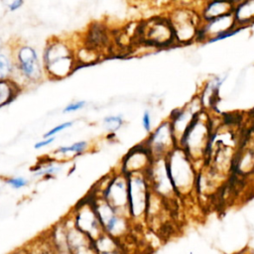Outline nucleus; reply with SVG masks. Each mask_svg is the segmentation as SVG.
Returning <instances> with one entry per match:
<instances>
[{
    "mask_svg": "<svg viewBox=\"0 0 254 254\" xmlns=\"http://www.w3.org/2000/svg\"><path fill=\"white\" fill-rule=\"evenodd\" d=\"M142 125L146 132H151V118L148 111H145L142 117Z\"/></svg>",
    "mask_w": 254,
    "mask_h": 254,
    "instance_id": "nucleus-21",
    "label": "nucleus"
},
{
    "mask_svg": "<svg viewBox=\"0 0 254 254\" xmlns=\"http://www.w3.org/2000/svg\"><path fill=\"white\" fill-rule=\"evenodd\" d=\"M14 61L11 52L7 53L4 48L0 51V79L12 78L14 74Z\"/></svg>",
    "mask_w": 254,
    "mask_h": 254,
    "instance_id": "nucleus-14",
    "label": "nucleus"
},
{
    "mask_svg": "<svg viewBox=\"0 0 254 254\" xmlns=\"http://www.w3.org/2000/svg\"><path fill=\"white\" fill-rule=\"evenodd\" d=\"M128 203L134 215H138L147 206V189L141 177H133L128 183Z\"/></svg>",
    "mask_w": 254,
    "mask_h": 254,
    "instance_id": "nucleus-8",
    "label": "nucleus"
},
{
    "mask_svg": "<svg viewBox=\"0 0 254 254\" xmlns=\"http://www.w3.org/2000/svg\"><path fill=\"white\" fill-rule=\"evenodd\" d=\"M123 120L122 117L119 115L116 116H107L103 119V123L108 126V127H115V129H117L121 124H122Z\"/></svg>",
    "mask_w": 254,
    "mask_h": 254,
    "instance_id": "nucleus-19",
    "label": "nucleus"
},
{
    "mask_svg": "<svg viewBox=\"0 0 254 254\" xmlns=\"http://www.w3.org/2000/svg\"><path fill=\"white\" fill-rule=\"evenodd\" d=\"M115 211L124 209L128 203V183L122 177L110 181L101 196Z\"/></svg>",
    "mask_w": 254,
    "mask_h": 254,
    "instance_id": "nucleus-6",
    "label": "nucleus"
},
{
    "mask_svg": "<svg viewBox=\"0 0 254 254\" xmlns=\"http://www.w3.org/2000/svg\"><path fill=\"white\" fill-rule=\"evenodd\" d=\"M68 214L73 225L91 240L94 241L103 233L91 198H83L78 201Z\"/></svg>",
    "mask_w": 254,
    "mask_h": 254,
    "instance_id": "nucleus-3",
    "label": "nucleus"
},
{
    "mask_svg": "<svg viewBox=\"0 0 254 254\" xmlns=\"http://www.w3.org/2000/svg\"><path fill=\"white\" fill-rule=\"evenodd\" d=\"M22 89L23 88L12 78L0 79V108L16 99Z\"/></svg>",
    "mask_w": 254,
    "mask_h": 254,
    "instance_id": "nucleus-12",
    "label": "nucleus"
},
{
    "mask_svg": "<svg viewBox=\"0 0 254 254\" xmlns=\"http://www.w3.org/2000/svg\"><path fill=\"white\" fill-rule=\"evenodd\" d=\"M85 105H86L85 100H74V101H71L68 104H66L64 107L63 112L64 113H73V112L83 109L85 107Z\"/></svg>",
    "mask_w": 254,
    "mask_h": 254,
    "instance_id": "nucleus-17",
    "label": "nucleus"
},
{
    "mask_svg": "<svg viewBox=\"0 0 254 254\" xmlns=\"http://www.w3.org/2000/svg\"><path fill=\"white\" fill-rule=\"evenodd\" d=\"M63 163L57 161L51 157L47 158L44 161H40L33 169V177L42 179V180H49L55 178L63 169Z\"/></svg>",
    "mask_w": 254,
    "mask_h": 254,
    "instance_id": "nucleus-11",
    "label": "nucleus"
},
{
    "mask_svg": "<svg viewBox=\"0 0 254 254\" xmlns=\"http://www.w3.org/2000/svg\"><path fill=\"white\" fill-rule=\"evenodd\" d=\"M235 23H249L254 21V0H244L233 10Z\"/></svg>",
    "mask_w": 254,
    "mask_h": 254,
    "instance_id": "nucleus-13",
    "label": "nucleus"
},
{
    "mask_svg": "<svg viewBox=\"0 0 254 254\" xmlns=\"http://www.w3.org/2000/svg\"><path fill=\"white\" fill-rule=\"evenodd\" d=\"M175 38L180 41L188 42L195 36L196 20L190 11H178L173 14L170 20Z\"/></svg>",
    "mask_w": 254,
    "mask_h": 254,
    "instance_id": "nucleus-7",
    "label": "nucleus"
},
{
    "mask_svg": "<svg viewBox=\"0 0 254 254\" xmlns=\"http://www.w3.org/2000/svg\"><path fill=\"white\" fill-rule=\"evenodd\" d=\"M145 30L146 41L155 45H166L175 39L170 20H152Z\"/></svg>",
    "mask_w": 254,
    "mask_h": 254,
    "instance_id": "nucleus-9",
    "label": "nucleus"
},
{
    "mask_svg": "<svg viewBox=\"0 0 254 254\" xmlns=\"http://www.w3.org/2000/svg\"><path fill=\"white\" fill-rule=\"evenodd\" d=\"M3 49V42H2V39L0 38V51Z\"/></svg>",
    "mask_w": 254,
    "mask_h": 254,
    "instance_id": "nucleus-23",
    "label": "nucleus"
},
{
    "mask_svg": "<svg viewBox=\"0 0 254 254\" xmlns=\"http://www.w3.org/2000/svg\"><path fill=\"white\" fill-rule=\"evenodd\" d=\"M41 60L46 77L53 80L69 76L77 65L74 49L61 38H52L47 42Z\"/></svg>",
    "mask_w": 254,
    "mask_h": 254,
    "instance_id": "nucleus-1",
    "label": "nucleus"
},
{
    "mask_svg": "<svg viewBox=\"0 0 254 254\" xmlns=\"http://www.w3.org/2000/svg\"><path fill=\"white\" fill-rule=\"evenodd\" d=\"M62 219L65 226L66 245L69 254H96L93 240L73 225L69 214Z\"/></svg>",
    "mask_w": 254,
    "mask_h": 254,
    "instance_id": "nucleus-4",
    "label": "nucleus"
},
{
    "mask_svg": "<svg viewBox=\"0 0 254 254\" xmlns=\"http://www.w3.org/2000/svg\"><path fill=\"white\" fill-rule=\"evenodd\" d=\"M88 147V142L84 140L76 141L69 145H62L54 150V152L51 155V158L60 162H64L66 160L82 155L87 151Z\"/></svg>",
    "mask_w": 254,
    "mask_h": 254,
    "instance_id": "nucleus-10",
    "label": "nucleus"
},
{
    "mask_svg": "<svg viewBox=\"0 0 254 254\" xmlns=\"http://www.w3.org/2000/svg\"><path fill=\"white\" fill-rule=\"evenodd\" d=\"M56 141V137H47V138H42L41 140L37 141L35 144H34V149L35 150H41V149H44L50 145H52L54 142Z\"/></svg>",
    "mask_w": 254,
    "mask_h": 254,
    "instance_id": "nucleus-20",
    "label": "nucleus"
},
{
    "mask_svg": "<svg viewBox=\"0 0 254 254\" xmlns=\"http://www.w3.org/2000/svg\"><path fill=\"white\" fill-rule=\"evenodd\" d=\"M11 50L15 67L12 77L17 75L24 84H37L46 77L42 60L35 48L20 44Z\"/></svg>",
    "mask_w": 254,
    "mask_h": 254,
    "instance_id": "nucleus-2",
    "label": "nucleus"
},
{
    "mask_svg": "<svg viewBox=\"0 0 254 254\" xmlns=\"http://www.w3.org/2000/svg\"><path fill=\"white\" fill-rule=\"evenodd\" d=\"M5 184L12 190H22L30 185V181L26 177L11 176L5 179Z\"/></svg>",
    "mask_w": 254,
    "mask_h": 254,
    "instance_id": "nucleus-15",
    "label": "nucleus"
},
{
    "mask_svg": "<svg viewBox=\"0 0 254 254\" xmlns=\"http://www.w3.org/2000/svg\"><path fill=\"white\" fill-rule=\"evenodd\" d=\"M175 141L176 138L171 122L165 121L156 129V131L151 134L149 140L147 141L146 147L151 156L155 154L156 156L162 157L164 154L170 153L174 149L173 145Z\"/></svg>",
    "mask_w": 254,
    "mask_h": 254,
    "instance_id": "nucleus-5",
    "label": "nucleus"
},
{
    "mask_svg": "<svg viewBox=\"0 0 254 254\" xmlns=\"http://www.w3.org/2000/svg\"><path fill=\"white\" fill-rule=\"evenodd\" d=\"M0 2L3 7L9 12L17 11L24 4V0H0Z\"/></svg>",
    "mask_w": 254,
    "mask_h": 254,
    "instance_id": "nucleus-18",
    "label": "nucleus"
},
{
    "mask_svg": "<svg viewBox=\"0 0 254 254\" xmlns=\"http://www.w3.org/2000/svg\"><path fill=\"white\" fill-rule=\"evenodd\" d=\"M73 121L71 120H68V121H64L63 123H60L56 126H54L53 128H51L50 130H48L45 134H44V138H47V137H56L59 133L70 128L72 125H73Z\"/></svg>",
    "mask_w": 254,
    "mask_h": 254,
    "instance_id": "nucleus-16",
    "label": "nucleus"
},
{
    "mask_svg": "<svg viewBox=\"0 0 254 254\" xmlns=\"http://www.w3.org/2000/svg\"><path fill=\"white\" fill-rule=\"evenodd\" d=\"M9 254H29V252H28L26 246H22L20 248H17L15 250L11 251Z\"/></svg>",
    "mask_w": 254,
    "mask_h": 254,
    "instance_id": "nucleus-22",
    "label": "nucleus"
}]
</instances>
